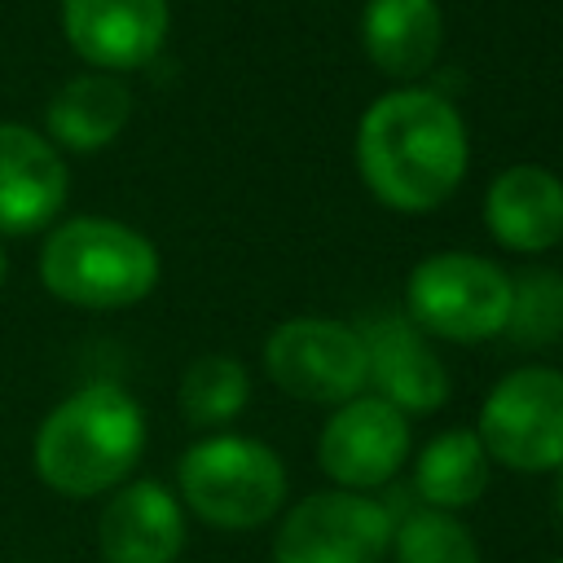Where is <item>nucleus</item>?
<instances>
[{"label": "nucleus", "instance_id": "1", "mask_svg": "<svg viewBox=\"0 0 563 563\" xmlns=\"http://www.w3.org/2000/svg\"><path fill=\"white\" fill-rule=\"evenodd\" d=\"M471 158L466 123L431 88L378 97L356 123V167L365 189L405 216L435 211L462 185Z\"/></svg>", "mask_w": 563, "mask_h": 563}, {"label": "nucleus", "instance_id": "2", "mask_svg": "<svg viewBox=\"0 0 563 563\" xmlns=\"http://www.w3.org/2000/svg\"><path fill=\"white\" fill-rule=\"evenodd\" d=\"M145 449V413L119 383L70 391L35 431V475L62 497L119 488Z\"/></svg>", "mask_w": 563, "mask_h": 563}, {"label": "nucleus", "instance_id": "3", "mask_svg": "<svg viewBox=\"0 0 563 563\" xmlns=\"http://www.w3.org/2000/svg\"><path fill=\"white\" fill-rule=\"evenodd\" d=\"M40 282L70 308L119 312L158 286V251L123 220L75 216L48 229L40 246Z\"/></svg>", "mask_w": 563, "mask_h": 563}, {"label": "nucleus", "instance_id": "4", "mask_svg": "<svg viewBox=\"0 0 563 563\" xmlns=\"http://www.w3.org/2000/svg\"><path fill=\"white\" fill-rule=\"evenodd\" d=\"M185 506L229 532H246L268 523L286 501V466L282 457L251 435H211L185 449L180 466Z\"/></svg>", "mask_w": 563, "mask_h": 563}, {"label": "nucleus", "instance_id": "5", "mask_svg": "<svg viewBox=\"0 0 563 563\" xmlns=\"http://www.w3.org/2000/svg\"><path fill=\"white\" fill-rule=\"evenodd\" d=\"M510 312V277L466 251L427 255L405 282V317L427 339L449 343H484L506 330Z\"/></svg>", "mask_w": 563, "mask_h": 563}, {"label": "nucleus", "instance_id": "6", "mask_svg": "<svg viewBox=\"0 0 563 563\" xmlns=\"http://www.w3.org/2000/svg\"><path fill=\"white\" fill-rule=\"evenodd\" d=\"M475 435L488 462L510 471H559L563 466V374L545 365L510 369L479 409Z\"/></svg>", "mask_w": 563, "mask_h": 563}, {"label": "nucleus", "instance_id": "7", "mask_svg": "<svg viewBox=\"0 0 563 563\" xmlns=\"http://www.w3.org/2000/svg\"><path fill=\"white\" fill-rule=\"evenodd\" d=\"M268 378L303 405H343L365 387V347L356 325L334 317H290L264 343Z\"/></svg>", "mask_w": 563, "mask_h": 563}, {"label": "nucleus", "instance_id": "8", "mask_svg": "<svg viewBox=\"0 0 563 563\" xmlns=\"http://www.w3.org/2000/svg\"><path fill=\"white\" fill-rule=\"evenodd\" d=\"M391 510L365 493L330 488L303 497L273 537V563H387Z\"/></svg>", "mask_w": 563, "mask_h": 563}, {"label": "nucleus", "instance_id": "9", "mask_svg": "<svg viewBox=\"0 0 563 563\" xmlns=\"http://www.w3.org/2000/svg\"><path fill=\"white\" fill-rule=\"evenodd\" d=\"M409 453V418L383 396L343 400L317 440V462L334 488L369 493L383 488Z\"/></svg>", "mask_w": 563, "mask_h": 563}, {"label": "nucleus", "instance_id": "10", "mask_svg": "<svg viewBox=\"0 0 563 563\" xmlns=\"http://www.w3.org/2000/svg\"><path fill=\"white\" fill-rule=\"evenodd\" d=\"M356 334L365 347V383L374 387V396L396 405L405 418L435 413L449 400V369L435 356L431 339L405 312L369 317Z\"/></svg>", "mask_w": 563, "mask_h": 563}, {"label": "nucleus", "instance_id": "11", "mask_svg": "<svg viewBox=\"0 0 563 563\" xmlns=\"http://www.w3.org/2000/svg\"><path fill=\"white\" fill-rule=\"evenodd\" d=\"M167 0H62L66 44L106 75L141 70L167 40Z\"/></svg>", "mask_w": 563, "mask_h": 563}, {"label": "nucleus", "instance_id": "12", "mask_svg": "<svg viewBox=\"0 0 563 563\" xmlns=\"http://www.w3.org/2000/svg\"><path fill=\"white\" fill-rule=\"evenodd\" d=\"M70 189V172L57 145L26 128L0 119V233L26 238L53 224Z\"/></svg>", "mask_w": 563, "mask_h": 563}, {"label": "nucleus", "instance_id": "13", "mask_svg": "<svg viewBox=\"0 0 563 563\" xmlns=\"http://www.w3.org/2000/svg\"><path fill=\"white\" fill-rule=\"evenodd\" d=\"M97 545L106 563H176L185 550V510L163 484L132 479L106 501Z\"/></svg>", "mask_w": 563, "mask_h": 563}, {"label": "nucleus", "instance_id": "14", "mask_svg": "<svg viewBox=\"0 0 563 563\" xmlns=\"http://www.w3.org/2000/svg\"><path fill=\"white\" fill-rule=\"evenodd\" d=\"M488 233L519 255H541L563 242V180L550 167L515 163L484 194Z\"/></svg>", "mask_w": 563, "mask_h": 563}, {"label": "nucleus", "instance_id": "15", "mask_svg": "<svg viewBox=\"0 0 563 563\" xmlns=\"http://www.w3.org/2000/svg\"><path fill=\"white\" fill-rule=\"evenodd\" d=\"M132 119V92L123 88V79L106 75V70H88L66 79L44 110V128L48 141L75 154H92L106 150Z\"/></svg>", "mask_w": 563, "mask_h": 563}, {"label": "nucleus", "instance_id": "16", "mask_svg": "<svg viewBox=\"0 0 563 563\" xmlns=\"http://www.w3.org/2000/svg\"><path fill=\"white\" fill-rule=\"evenodd\" d=\"M444 40V18L435 0H365L361 44L369 62L391 79L422 75Z\"/></svg>", "mask_w": 563, "mask_h": 563}, {"label": "nucleus", "instance_id": "17", "mask_svg": "<svg viewBox=\"0 0 563 563\" xmlns=\"http://www.w3.org/2000/svg\"><path fill=\"white\" fill-rule=\"evenodd\" d=\"M488 453L475 431H440L413 462V488L431 510H462L488 488Z\"/></svg>", "mask_w": 563, "mask_h": 563}, {"label": "nucleus", "instance_id": "18", "mask_svg": "<svg viewBox=\"0 0 563 563\" xmlns=\"http://www.w3.org/2000/svg\"><path fill=\"white\" fill-rule=\"evenodd\" d=\"M251 396L246 365L233 356H198L180 378V409L194 427H220L242 413Z\"/></svg>", "mask_w": 563, "mask_h": 563}, {"label": "nucleus", "instance_id": "19", "mask_svg": "<svg viewBox=\"0 0 563 563\" xmlns=\"http://www.w3.org/2000/svg\"><path fill=\"white\" fill-rule=\"evenodd\" d=\"M506 330L523 347H545L563 334V277L550 268H528L510 277Z\"/></svg>", "mask_w": 563, "mask_h": 563}, {"label": "nucleus", "instance_id": "20", "mask_svg": "<svg viewBox=\"0 0 563 563\" xmlns=\"http://www.w3.org/2000/svg\"><path fill=\"white\" fill-rule=\"evenodd\" d=\"M396 563H479V545L471 528L449 510H413L391 532Z\"/></svg>", "mask_w": 563, "mask_h": 563}, {"label": "nucleus", "instance_id": "21", "mask_svg": "<svg viewBox=\"0 0 563 563\" xmlns=\"http://www.w3.org/2000/svg\"><path fill=\"white\" fill-rule=\"evenodd\" d=\"M0 286H4V251H0Z\"/></svg>", "mask_w": 563, "mask_h": 563}, {"label": "nucleus", "instance_id": "22", "mask_svg": "<svg viewBox=\"0 0 563 563\" xmlns=\"http://www.w3.org/2000/svg\"><path fill=\"white\" fill-rule=\"evenodd\" d=\"M559 515H563V484H559Z\"/></svg>", "mask_w": 563, "mask_h": 563}, {"label": "nucleus", "instance_id": "23", "mask_svg": "<svg viewBox=\"0 0 563 563\" xmlns=\"http://www.w3.org/2000/svg\"><path fill=\"white\" fill-rule=\"evenodd\" d=\"M554 563H563V559H554Z\"/></svg>", "mask_w": 563, "mask_h": 563}]
</instances>
